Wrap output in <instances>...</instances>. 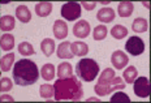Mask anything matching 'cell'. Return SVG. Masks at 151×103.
<instances>
[{
	"label": "cell",
	"instance_id": "obj_1",
	"mask_svg": "<svg viewBox=\"0 0 151 103\" xmlns=\"http://www.w3.org/2000/svg\"><path fill=\"white\" fill-rule=\"evenodd\" d=\"M55 101H80L83 95L81 81L76 76L67 79H58L53 84Z\"/></svg>",
	"mask_w": 151,
	"mask_h": 103
},
{
	"label": "cell",
	"instance_id": "obj_2",
	"mask_svg": "<svg viewBox=\"0 0 151 103\" xmlns=\"http://www.w3.org/2000/svg\"><path fill=\"white\" fill-rule=\"evenodd\" d=\"M39 79V71L34 61L21 59L13 67V80L20 86H29L35 84Z\"/></svg>",
	"mask_w": 151,
	"mask_h": 103
},
{
	"label": "cell",
	"instance_id": "obj_3",
	"mask_svg": "<svg viewBox=\"0 0 151 103\" xmlns=\"http://www.w3.org/2000/svg\"><path fill=\"white\" fill-rule=\"evenodd\" d=\"M76 73L82 81L91 82L99 74V64L94 59H81L76 65Z\"/></svg>",
	"mask_w": 151,
	"mask_h": 103
},
{
	"label": "cell",
	"instance_id": "obj_4",
	"mask_svg": "<svg viewBox=\"0 0 151 103\" xmlns=\"http://www.w3.org/2000/svg\"><path fill=\"white\" fill-rule=\"evenodd\" d=\"M125 87H127V84H124L122 79L115 76L108 80L98 81V84L94 87V91L99 97H104L107 94H111L112 91H116V90H124Z\"/></svg>",
	"mask_w": 151,
	"mask_h": 103
},
{
	"label": "cell",
	"instance_id": "obj_5",
	"mask_svg": "<svg viewBox=\"0 0 151 103\" xmlns=\"http://www.w3.org/2000/svg\"><path fill=\"white\" fill-rule=\"evenodd\" d=\"M61 17L65 18V21H76L81 17V4L80 3L69 1L65 3L61 7Z\"/></svg>",
	"mask_w": 151,
	"mask_h": 103
},
{
	"label": "cell",
	"instance_id": "obj_6",
	"mask_svg": "<svg viewBox=\"0 0 151 103\" xmlns=\"http://www.w3.org/2000/svg\"><path fill=\"white\" fill-rule=\"evenodd\" d=\"M134 82V94L139 98H147L151 94L150 87V80L147 77H138L133 81Z\"/></svg>",
	"mask_w": 151,
	"mask_h": 103
},
{
	"label": "cell",
	"instance_id": "obj_7",
	"mask_svg": "<svg viewBox=\"0 0 151 103\" xmlns=\"http://www.w3.org/2000/svg\"><path fill=\"white\" fill-rule=\"evenodd\" d=\"M125 50L133 56H138L145 51V43L143 40L138 37H130L128 42L125 43Z\"/></svg>",
	"mask_w": 151,
	"mask_h": 103
},
{
	"label": "cell",
	"instance_id": "obj_8",
	"mask_svg": "<svg viewBox=\"0 0 151 103\" xmlns=\"http://www.w3.org/2000/svg\"><path fill=\"white\" fill-rule=\"evenodd\" d=\"M111 63L113 64V67H115L116 69H122V68L127 67L129 63L128 55L125 54V52L120 51V50H117V51H115L111 56Z\"/></svg>",
	"mask_w": 151,
	"mask_h": 103
},
{
	"label": "cell",
	"instance_id": "obj_9",
	"mask_svg": "<svg viewBox=\"0 0 151 103\" xmlns=\"http://www.w3.org/2000/svg\"><path fill=\"white\" fill-rule=\"evenodd\" d=\"M90 30H91L90 24L87 22L86 20L78 21V22L73 26V34H74V37H77V38H86V37L90 34Z\"/></svg>",
	"mask_w": 151,
	"mask_h": 103
},
{
	"label": "cell",
	"instance_id": "obj_10",
	"mask_svg": "<svg viewBox=\"0 0 151 103\" xmlns=\"http://www.w3.org/2000/svg\"><path fill=\"white\" fill-rule=\"evenodd\" d=\"M115 11H113L112 8H102L100 11H98V13H96V18H98V21L103 24H109L112 22L113 20H115Z\"/></svg>",
	"mask_w": 151,
	"mask_h": 103
},
{
	"label": "cell",
	"instance_id": "obj_11",
	"mask_svg": "<svg viewBox=\"0 0 151 103\" xmlns=\"http://www.w3.org/2000/svg\"><path fill=\"white\" fill-rule=\"evenodd\" d=\"M53 34L58 39H64L68 35V25L65 24V21L56 20L53 24Z\"/></svg>",
	"mask_w": 151,
	"mask_h": 103
},
{
	"label": "cell",
	"instance_id": "obj_12",
	"mask_svg": "<svg viewBox=\"0 0 151 103\" xmlns=\"http://www.w3.org/2000/svg\"><path fill=\"white\" fill-rule=\"evenodd\" d=\"M16 17L22 24H27L31 20V13H30L29 8H27L26 5H18V7L16 8Z\"/></svg>",
	"mask_w": 151,
	"mask_h": 103
},
{
	"label": "cell",
	"instance_id": "obj_13",
	"mask_svg": "<svg viewBox=\"0 0 151 103\" xmlns=\"http://www.w3.org/2000/svg\"><path fill=\"white\" fill-rule=\"evenodd\" d=\"M51 12H52V3H50V1H42V3H38L35 5V13L39 17L50 16Z\"/></svg>",
	"mask_w": 151,
	"mask_h": 103
},
{
	"label": "cell",
	"instance_id": "obj_14",
	"mask_svg": "<svg viewBox=\"0 0 151 103\" xmlns=\"http://www.w3.org/2000/svg\"><path fill=\"white\" fill-rule=\"evenodd\" d=\"M73 52L70 50V43L63 42L58 46V58L60 59H72L73 58Z\"/></svg>",
	"mask_w": 151,
	"mask_h": 103
},
{
	"label": "cell",
	"instance_id": "obj_15",
	"mask_svg": "<svg viewBox=\"0 0 151 103\" xmlns=\"http://www.w3.org/2000/svg\"><path fill=\"white\" fill-rule=\"evenodd\" d=\"M134 11V5L132 1H121L119 4L117 13L120 17H130Z\"/></svg>",
	"mask_w": 151,
	"mask_h": 103
},
{
	"label": "cell",
	"instance_id": "obj_16",
	"mask_svg": "<svg viewBox=\"0 0 151 103\" xmlns=\"http://www.w3.org/2000/svg\"><path fill=\"white\" fill-rule=\"evenodd\" d=\"M70 50L76 56H85L89 52V46L85 42H73L70 43Z\"/></svg>",
	"mask_w": 151,
	"mask_h": 103
},
{
	"label": "cell",
	"instance_id": "obj_17",
	"mask_svg": "<svg viewBox=\"0 0 151 103\" xmlns=\"http://www.w3.org/2000/svg\"><path fill=\"white\" fill-rule=\"evenodd\" d=\"M0 47L3 51H11L14 47V37L12 34H3L0 38Z\"/></svg>",
	"mask_w": 151,
	"mask_h": 103
},
{
	"label": "cell",
	"instance_id": "obj_18",
	"mask_svg": "<svg viewBox=\"0 0 151 103\" xmlns=\"http://www.w3.org/2000/svg\"><path fill=\"white\" fill-rule=\"evenodd\" d=\"M40 50L45 54V56H51L55 51V40L51 38H45L40 42Z\"/></svg>",
	"mask_w": 151,
	"mask_h": 103
},
{
	"label": "cell",
	"instance_id": "obj_19",
	"mask_svg": "<svg viewBox=\"0 0 151 103\" xmlns=\"http://www.w3.org/2000/svg\"><path fill=\"white\" fill-rule=\"evenodd\" d=\"M58 77L59 79H67V77L73 76V68L69 63H61L58 67Z\"/></svg>",
	"mask_w": 151,
	"mask_h": 103
},
{
	"label": "cell",
	"instance_id": "obj_20",
	"mask_svg": "<svg viewBox=\"0 0 151 103\" xmlns=\"http://www.w3.org/2000/svg\"><path fill=\"white\" fill-rule=\"evenodd\" d=\"M16 20L12 16H3L0 18V29L1 32H11L12 29H14Z\"/></svg>",
	"mask_w": 151,
	"mask_h": 103
},
{
	"label": "cell",
	"instance_id": "obj_21",
	"mask_svg": "<svg viewBox=\"0 0 151 103\" xmlns=\"http://www.w3.org/2000/svg\"><path fill=\"white\" fill-rule=\"evenodd\" d=\"M14 61V54L9 52L5 56H3L1 60H0V68H1V72H8L12 68Z\"/></svg>",
	"mask_w": 151,
	"mask_h": 103
},
{
	"label": "cell",
	"instance_id": "obj_22",
	"mask_svg": "<svg viewBox=\"0 0 151 103\" xmlns=\"http://www.w3.org/2000/svg\"><path fill=\"white\" fill-rule=\"evenodd\" d=\"M147 21L145 20L142 17H137L136 20L133 21V24H132V29H133V32L136 33H145L147 32Z\"/></svg>",
	"mask_w": 151,
	"mask_h": 103
},
{
	"label": "cell",
	"instance_id": "obj_23",
	"mask_svg": "<svg viewBox=\"0 0 151 103\" xmlns=\"http://www.w3.org/2000/svg\"><path fill=\"white\" fill-rule=\"evenodd\" d=\"M40 76L43 80L46 81H51L55 77V67L52 64H45L40 69Z\"/></svg>",
	"mask_w": 151,
	"mask_h": 103
},
{
	"label": "cell",
	"instance_id": "obj_24",
	"mask_svg": "<svg viewBox=\"0 0 151 103\" xmlns=\"http://www.w3.org/2000/svg\"><path fill=\"white\" fill-rule=\"evenodd\" d=\"M111 35L116 39H122L128 35V29L122 25H115L111 29Z\"/></svg>",
	"mask_w": 151,
	"mask_h": 103
},
{
	"label": "cell",
	"instance_id": "obj_25",
	"mask_svg": "<svg viewBox=\"0 0 151 103\" xmlns=\"http://www.w3.org/2000/svg\"><path fill=\"white\" fill-rule=\"evenodd\" d=\"M137 69L136 67H133V65H130V67H128L127 69L124 71V73H122V77H124L125 82L127 84H133V81L137 79Z\"/></svg>",
	"mask_w": 151,
	"mask_h": 103
},
{
	"label": "cell",
	"instance_id": "obj_26",
	"mask_svg": "<svg viewBox=\"0 0 151 103\" xmlns=\"http://www.w3.org/2000/svg\"><path fill=\"white\" fill-rule=\"evenodd\" d=\"M107 33H108V30H107V27L104 25H98V26H95V29H94L93 37L95 40H103L107 37Z\"/></svg>",
	"mask_w": 151,
	"mask_h": 103
},
{
	"label": "cell",
	"instance_id": "obj_27",
	"mask_svg": "<svg viewBox=\"0 0 151 103\" xmlns=\"http://www.w3.org/2000/svg\"><path fill=\"white\" fill-rule=\"evenodd\" d=\"M18 52H20L21 55L24 56H31L35 54V51H34V47L30 45L29 42H22L18 45Z\"/></svg>",
	"mask_w": 151,
	"mask_h": 103
},
{
	"label": "cell",
	"instance_id": "obj_28",
	"mask_svg": "<svg viewBox=\"0 0 151 103\" xmlns=\"http://www.w3.org/2000/svg\"><path fill=\"white\" fill-rule=\"evenodd\" d=\"M39 94H40L42 98L50 99L51 97H53V94H55L53 86L52 85H42V86L39 87Z\"/></svg>",
	"mask_w": 151,
	"mask_h": 103
},
{
	"label": "cell",
	"instance_id": "obj_29",
	"mask_svg": "<svg viewBox=\"0 0 151 103\" xmlns=\"http://www.w3.org/2000/svg\"><path fill=\"white\" fill-rule=\"evenodd\" d=\"M111 102H122V103H129L130 98L122 91H116V94L111 97Z\"/></svg>",
	"mask_w": 151,
	"mask_h": 103
},
{
	"label": "cell",
	"instance_id": "obj_30",
	"mask_svg": "<svg viewBox=\"0 0 151 103\" xmlns=\"http://www.w3.org/2000/svg\"><path fill=\"white\" fill-rule=\"evenodd\" d=\"M12 89V80L8 79V77H1L0 80V91H9Z\"/></svg>",
	"mask_w": 151,
	"mask_h": 103
},
{
	"label": "cell",
	"instance_id": "obj_31",
	"mask_svg": "<svg viewBox=\"0 0 151 103\" xmlns=\"http://www.w3.org/2000/svg\"><path fill=\"white\" fill-rule=\"evenodd\" d=\"M81 7H83L86 11H93L94 8L96 7V3L93 1V3H87V1H82L81 3Z\"/></svg>",
	"mask_w": 151,
	"mask_h": 103
},
{
	"label": "cell",
	"instance_id": "obj_32",
	"mask_svg": "<svg viewBox=\"0 0 151 103\" xmlns=\"http://www.w3.org/2000/svg\"><path fill=\"white\" fill-rule=\"evenodd\" d=\"M0 99H1V102H13V98L9 95H1Z\"/></svg>",
	"mask_w": 151,
	"mask_h": 103
},
{
	"label": "cell",
	"instance_id": "obj_33",
	"mask_svg": "<svg viewBox=\"0 0 151 103\" xmlns=\"http://www.w3.org/2000/svg\"><path fill=\"white\" fill-rule=\"evenodd\" d=\"M109 3H111V1H109V0H107V1H102V4H103V5H108Z\"/></svg>",
	"mask_w": 151,
	"mask_h": 103
},
{
	"label": "cell",
	"instance_id": "obj_34",
	"mask_svg": "<svg viewBox=\"0 0 151 103\" xmlns=\"http://www.w3.org/2000/svg\"><path fill=\"white\" fill-rule=\"evenodd\" d=\"M143 5H145V7H147V8H150V4H149V3H143Z\"/></svg>",
	"mask_w": 151,
	"mask_h": 103
}]
</instances>
